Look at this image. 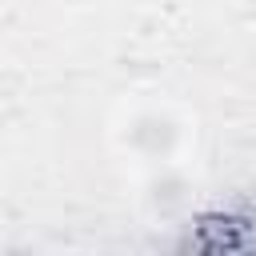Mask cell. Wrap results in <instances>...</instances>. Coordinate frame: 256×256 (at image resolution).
Wrapping results in <instances>:
<instances>
[{
    "instance_id": "cell-1",
    "label": "cell",
    "mask_w": 256,
    "mask_h": 256,
    "mask_svg": "<svg viewBox=\"0 0 256 256\" xmlns=\"http://www.w3.org/2000/svg\"><path fill=\"white\" fill-rule=\"evenodd\" d=\"M120 144L148 164H168L188 144V124L168 104H140L120 124Z\"/></svg>"
}]
</instances>
